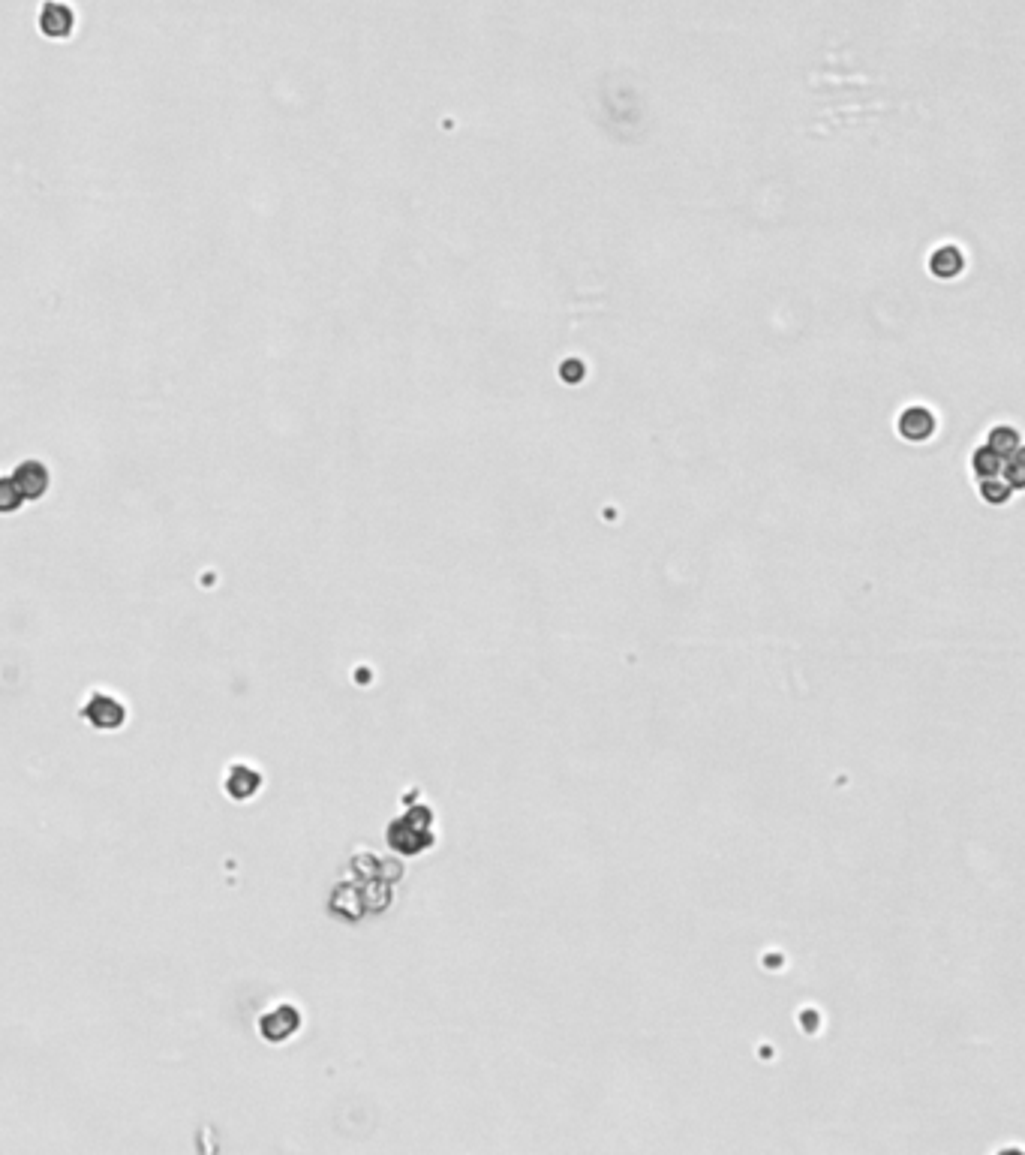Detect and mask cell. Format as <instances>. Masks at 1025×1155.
Masks as SVG:
<instances>
[{"mask_svg":"<svg viewBox=\"0 0 1025 1155\" xmlns=\"http://www.w3.org/2000/svg\"><path fill=\"white\" fill-rule=\"evenodd\" d=\"M82 716L94 725V728H103V731H115L127 722V704L109 692H94L88 698V704L82 707Z\"/></svg>","mask_w":1025,"mask_h":1155,"instance_id":"6da1fadb","label":"cell"},{"mask_svg":"<svg viewBox=\"0 0 1025 1155\" xmlns=\"http://www.w3.org/2000/svg\"><path fill=\"white\" fill-rule=\"evenodd\" d=\"M980 494H983L986 503L1001 506V503H1007V497L1013 494V488H1010L1001 476H992V479H980Z\"/></svg>","mask_w":1025,"mask_h":1155,"instance_id":"30bf717a","label":"cell"},{"mask_svg":"<svg viewBox=\"0 0 1025 1155\" xmlns=\"http://www.w3.org/2000/svg\"><path fill=\"white\" fill-rule=\"evenodd\" d=\"M899 434L911 443H923L935 434V416L926 407H908L899 416Z\"/></svg>","mask_w":1025,"mask_h":1155,"instance_id":"5b68a950","label":"cell"},{"mask_svg":"<svg viewBox=\"0 0 1025 1155\" xmlns=\"http://www.w3.org/2000/svg\"><path fill=\"white\" fill-rule=\"evenodd\" d=\"M298 1026H301V1014L292 1005H280L262 1017V1035L268 1041H286L289 1035L298 1032Z\"/></svg>","mask_w":1025,"mask_h":1155,"instance_id":"277c9868","label":"cell"},{"mask_svg":"<svg viewBox=\"0 0 1025 1155\" xmlns=\"http://www.w3.org/2000/svg\"><path fill=\"white\" fill-rule=\"evenodd\" d=\"M10 485H13V491L19 494L22 503L25 500H40L49 491V470H46L43 461H25L10 476Z\"/></svg>","mask_w":1025,"mask_h":1155,"instance_id":"7a4b0ae2","label":"cell"},{"mask_svg":"<svg viewBox=\"0 0 1025 1155\" xmlns=\"http://www.w3.org/2000/svg\"><path fill=\"white\" fill-rule=\"evenodd\" d=\"M40 28L52 40H67L73 34V28H76L73 7L64 4V0H49V4L43 7V13H40Z\"/></svg>","mask_w":1025,"mask_h":1155,"instance_id":"3957f363","label":"cell"},{"mask_svg":"<svg viewBox=\"0 0 1025 1155\" xmlns=\"http://www.w3.org/2000/svg\"><path fill=\"white\" fill-rule=\"evenodd\" d=\"M581 376H584V364H581L578 358H572V364H563V379L578 382Z\"/></svg>","mask_w":1025,"mask_h":1155,"instance_id":"8fae6325","label":"cell"},{"mask_svg":"<svg viewBox=\"0 0 1025 1155\" xmlns=\"http://www.w3.org/2000/svg\"><path fill=\"white\" fill-rule=\"evenodd\" d=\"M962 265H965V259H962V253H959L956 247H941V250H935L932 259H929V268H932V274H938V277H956V274L962 271Z\"/></svg>","mask_w":1025,"mask_h":1155,"instance_id":"52a82bcc","label":"cell"},{"mask_svg":"<svg viewBox=\"0 0 1025 1155\" xmlns=\"http://www.w3.org/2000/svg\"><path fill=\"white\" fill-rule=\"evenodd\" d=\"M1001 458H998V452H992L989 446H983V449H977L974 452V473L980 476V479H992V476H1001Z\"/></svg>","mask_w":1025,"mask_h":1155,"instance_id":"ba28073f","label":"cell"},{"mask_svg":"<svg viewBox=\"0 0 1025 1155\" xmlns=\"http://www.w3.org/2000/svg\"><path fill=\"white\" fill-rule=\"evenodd\" d=\"M262 786V774L247 764H235L229 770V780H226V792L235 798V801H244V798H253Z\"/></svg>","mask_w":1025,"mask_h":1155,"instance_id":"8992f818","label":"cell"},{"mask_svg":"<svg viewBox=\"0 0 1025 1155\" xmlns=\"http://www.w3.org/2000/svg\"><path fill=\"white\" fill-rule=\"evenodd\" d=\"M989 449L998 452L1001 461H1007V455H1016V452H1019V437H1016V431H1010V428H995V431H992V440H989Z\"/></svg>","mask_w":1025,"mask_h":1155,"instance_id":"9c48e42d","label":"cell"}]
</instances>
